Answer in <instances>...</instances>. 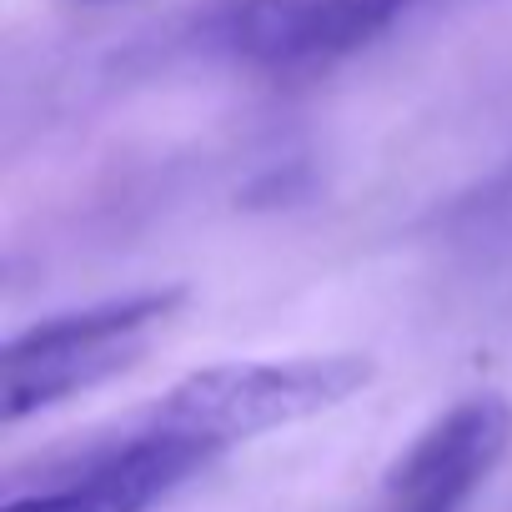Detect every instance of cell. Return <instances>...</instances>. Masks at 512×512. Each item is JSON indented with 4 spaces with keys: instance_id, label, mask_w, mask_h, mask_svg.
Masks as SVG:
<instances>
[{
    "instance_id": "1",
    "label": "cell",
    "mask_w": 512,
    "mask_h": 512,
    "mask_svg": "<svg viewBox=\"0 0 512 512\" xmlns=\"http://www.w3.org/2000/svg\"><path fill=\"white\" fill-rule=\"evenodd\" d=\"M372 377L377 362L367 352H327L292 362H216L186 372L156 407V422L231 447L347 407L372 387Z\"/></svg>"
},
{
    "instance_id": "6",
    "label": "cell",
    "mask_w": 512,
    "mask_h": 512,
    "mask_svg": "<svg viewBox=\"0 0 512 512\" xmlns=\"http://www.w3.org/2000/svg\"><path fill=\"white\" fill-rule=\"evenodd\" d=\"M186 302V287H151L131 297H111L81 312L46 317L6 342V352H91V347H116V342H141L151 327L171 322Z\"/></svg>"
},
{
    "instance_id": "2",
    "label": "cell",
    "mask_w": 512,
    "mask_h": 512,
    "mask_svg": "<svg viewBox=\"0 0 512 512\" xmlns=\"http://www.w3.org/2000/svg\"><path fill=\"white\" fill-rule=\"evenodd\" d=\"M437 0H216L196 36L262 76H317L407 26Z\"/></svg>"
},
{
    "instance_id": "3",
    "label": "cell",
    "mask_w": 512,
    "mask_h": 512,
    "mask_svg": "<svg viewBox=\"0 0 512 512\" xmlns=\"http://www.w3.org/2000/svg\"><path fill=\"white\" fill-rule=\"evenodd\" d=\"M226 447L196 432L176 427H146L126 442H111L91 452L61 487H41L26 497H11L0 512H151L166 502L181 482L206 472Z\"/></svg>"
},
{
    "instance_id": "5",
    "label": "cell",
    "mask_w": 512,
    "mask_h": 512,
    "mask_svg": "<svg viewBox=\"0 0 512 512\" xmlns=\"http://www.w3.org/2000/svg\"><path fill=\"white\" fill-rule=\"evenodd\" d=\"M146 357L141 342H116V347H91V352H6V422H26L66 397H81L121 372H131Z\"/></svg>"
},
{
    "instance_id": "4",
    "label": "cell",
    "mask_w": 512,
    "mask_h": 512,
    "mask_svg": "<svg viewBox=\"0 0 512 512\" xmlns=\"http://www.w3.org/2000/svg\"><path fill=\"white\" fill-rule=\"evenodd\" d=\"M507 437L512 412L502 397H462L387 467L382 492L392 512H462L502 462Z\"/></svg>"
}]
</instances>
